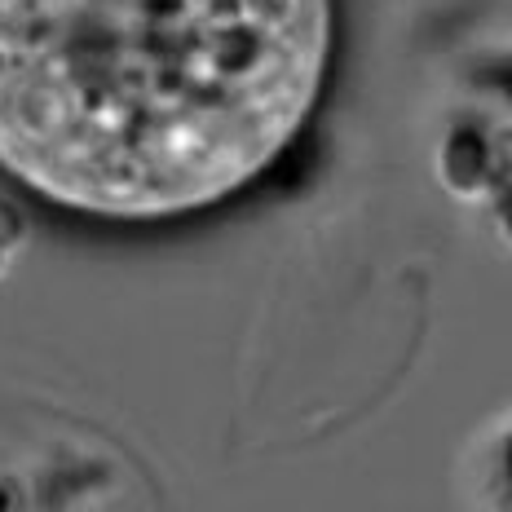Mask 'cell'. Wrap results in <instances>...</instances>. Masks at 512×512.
<instances>
[{
    "instance_id": "3957f363",
    "label": "cell",
    "mask_w": 512,
    "mask_h": 512,
    "mask_svg": "<svg viewBox=\"0 0 512 512\" xmlns=\"http://www.w3.org/2000/svg\"><path fill=\"white\" fill-rule=\"evenodd\" d=\"M499 217H504V226H508V234H512V190H508L504 204H499Z\"/></svg>"
},
{
    "instance_id": "6da1fadb",
    "label": "cell",
    "mask_w": 512,
    "mask_h": 512,
    "mask_svg": "<svg viewBox=\"0 0 512 512\" xmlns=\"http://www.w3.org/2000/svg\"><path fill=\"white\" fill-rule=\"evenodd\" d=\"M336 0H0V168L53 208L177 221L296 146Z\"/></svg>"
},
{
    "instance_id": "7a4b0ae2",
    "label": "cell",
    "mask_w": 512,
    "mask_h": 512,
    "mask_svg": "<svg viewBox=\"0 0 512 512\" xmlns=\"http://www.w3.org/2000/svg\"><path fill=\"white\" fill-rule=\"evenodd\" d=\"M486 495L495 512H512V420L495 433L486 451Z\"/></svg>"
}]
</instances>
